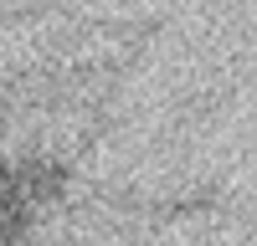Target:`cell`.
<instances>
[{
    "instance_id": "1",
    "label": "cell",
    "mask_w": 257,
    "mask_h": 246,
    "mask_svg": "<svg viewBox=\"0 0 257 246\" xmlns=\"http://www.w3.org/2000/svg\"><path fill=\"white\" fill-rule=\"evenodd\" d=\"M26 241V190L6 159H0V246H21Z\"/></svg>"
}]
</instances>
